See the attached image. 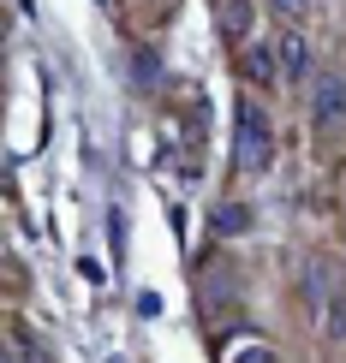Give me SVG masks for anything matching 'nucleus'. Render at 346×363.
<instances>
[{"label":"nucleus","instance_id":"nucleus-1","mask_svg":"<svg viewBox=\"0 0 346 363\" xmlns=\"http://www.w3.org/2000/svg\"><path fill=\"white\" fill-rule=\"evenodd\" d=\"M275 161V125L257 101H233V167L239 173H269Z\"/></svg>","mask_w":346,"mask_h":363},{"label":"nucleus","instance_id":"nucleus-2","mask_svg":"<svg viewBox=\"0 0 346 363\" xmlns=\"http://www.w3.org/2000/svg\"><path fill=\"white\" fill-rule=\"evenodd\" d=\"M310 119H317V131H340L346 125V78L340 72H323V78L310 84Z\"/></svg>","mask_w":346,"mask_h":363},{"label":"nucleus","instance_id":"nucleus-3","mask_svg":"<svg viewBox=\"0 0 346 363\" xmlns=\"http://www.w3.org/2000/svg\"><path fill=\"white\" fill-rule=\"evenodd\" d=\"M275 66H281V78H287V84H305L310 78V42H305V30H298V24H287L275 36Z\"/></svg>","mask_w":346,"mask_h":363},{"label":"nucleus","instance_id":"nucleus-4","mask_svg":"<svg viewBox=\"0 0 346 363\" xmlns=\"http://www.w3.org/2000/svg\"><path fill=\"white\" fill-rule=\"evenodd\" d=\"M215 24H221V36H227V42L251 48V24H257V6H251V0H215Z\"/></svg>","mask_w":346,"mask_h":363},{"label":"nucleus","instance_id":"nucleus-5","mask_svg":"<svg viewBox=\"0 0 346 363\" xmlns=\"http://www.w3.org/2000/svg\"><path fill=\"white\" fill-rule=\"evenodd\" d=\"M239 72H245L251 89H269V84L281 78V66H275V42H269V48H263V42H251L245 60H239Z\"/></svg>","mask_w":346,"mask_h":363},{"label":"nucleus","instance_id":"nucleus-6","mask_svg":"<svg viewBox=\"0 0 346 363\" xmlns=\"http://www.w3.org/2000/svg\"><path fill=\"white\" fill-rule=\"evenodd\" d=\"M245 226H251V208H245V203H233V196H227V203L215 208V233L227 238V233H245Z\"/></svg>","mask_w":346,"mask_h":363},{"label":"nucleus","instance_id":"nucleus-7","mask_svg":"<svg viewBox=\"0 0 346 363\" xmlns=\"http://www.w3.org/2000/svg\"><path fill=\"white\" fill-rule=\"evenodd\" d=\"M12 352H18V363H48V352H42V345H30L24 328H12Z\"/></svg>","mask_w":346,"mask_h":363},{"label":"nucleus","instance_id":"nucleus-8","mask_svg":"<svg viewBox=\"0 0 346 363\" xmlns=\"http://www.w3.org/2000/svg\"><path fill=\"white\" fill-rule=\"evenodd\" d=\"M233 363H275V352H269V345H251V352H239Z\"/></svg>","mask_w":346,"mask_h":363},{"label":"nucleus","instance_id":"nucleus-9","mask_svg":"<svg viewBox=\"0 0 346 363\" xmlns=\"http://www.w3.org/2000/svg\"><path fill=\"white\" fill-rule=\"evenodd\" d=\"M281 12H287V18H305V0H275Z\"/></svg>","mask_w":346,"mask_h":363}]
</instances>
